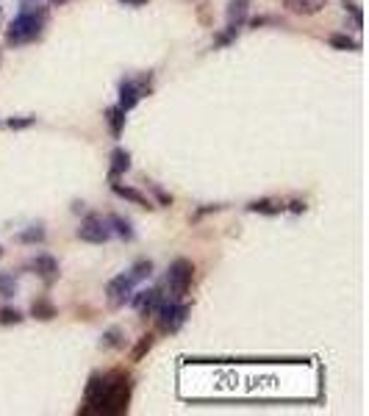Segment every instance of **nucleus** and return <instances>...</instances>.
<instances>
[{"instance_id":"6","label":"nucleus","mask_w":369,"mask_h":416,"mask_svg":"<svg viewBox=\"0 0 369 416\" xmlns=\"http://www.w3.org/2000/svg\"><path fill=\"white\" fill-rule=\"evenodd\" d=\"M75 236L81 242H86V244H106V242L114 239V230H111L108 217H103V214H86L81 220V227L75 230Z\"/></svg>"},{"instance_id":"15","label":"nucleus","mask_w":369,"mask_h":416,"mask_svg":"<svg viewBox=\"0 0 369 416\" xmlns=\"http://www.w3.org/2000/svg\"><path fill=\"white\" fill-rule=\"evenodd\" d=\"M103 117H106V125H108L111 139H120V136H123V130H125V117H128V111H123L120 106H108Z\"/></svg>"},{"instance_id":"18","label":"nucleus","mask_w":369,"mask_h":416,"mask_svg":"<svg viewBox=\"0 0 369 416\" xmlns=\"http://www.w3.org/2000/svg\"><path fill=\"white\" fill-rule=\"evenodd\" d=\"M125 347V330L123 327H106L101 336V350H123Z\"/></svg>"},{"instance_id":"29","label":"nucleus","mask_w":369,"mask_h":416,"mask_svg":"<svg viewBox=\"0 0 369 416\" xmlns=\"http://www.w3.org/2000/svg\"><path fill=\"white\" fill-rule=\"evenodd\" d=\"M225 208V203H214V206H203V208H198L195 211V217H192V223H198L200 217H205V214H217V211H222Z\"/></svg>"},{"instance_id":"28","label":"nucleus","mask_w":369,"mask_h":416,"mask_svg":"<svg viewBox=\"0 0 369 416\" xmlns=\"http://www.w3.org/2000/svg\"><path fill=\"white\" fill-rule=\"evenodd\" d=\"M17 294V278L14 275H0V297H14Z\"/></svg>"},{"instance_id":"3","label":"nucleus","mask_w":369,"mask_h":416,"mask_svg":"<svg viewBox=\"0 0 369 416\" xmlns=\"http://www.w3.org/2000/svg\"><path fill=\"white\" fill-rule=\"evenodd\" d=\"M195 281V264L189 258H175L167 266V278H164V291H169V300H186L189 288Z\"/></svg>"},{"instance_id":"37","label":"nucleus","mask_w":369,"mask_h":416,"mask_svg":"<svg viewBox=\"0 0 369 416\" xmlns=\"http://www.w3.org/2000/svg\"><path fill=\"white\" fill-rule=\"evenodd\" d=\"M0 275H3V272H0Z\"/></svg>"},{"instance_id":"5","label":"nucleus","mask_w":369,"mask_h":416,"mask_svg":"<svg viewBox=\"0 0 369 416\" xmlns=\"http://www.w3.org/2000/svg\"><path fill=\"white\" fill-rule=\"evenodd\" d=\"M150 92H153V72H142L136 78H123L120 86H117V95H120L117 106L123 111H134Z\"/></svg>"},{"instance_id":"35","label":"nucleus","mask_w":369,"mask_h":416,"mask_svg":"<svg viewBox=\"0 0 369 416\" xmlns=\"http://www.w3.org/2000/svg\"><path fill=\"white\" fill-rule=\"evenodd\" d=\"M0 64H3V50H0Z\"/></svg>"},{"instance_id":"14","label":"nucleus","mask_w":369,"mask_h":416,"mask_svg":"<svg viewBox=\"0 0 369 416\" xmlns=\"http://www.w3.org/2000/svg\"><path fill=\"white\" fill-rule=\"evenodd\" d=\"M250 6H253V0H228V9H225L228 26L242 28L247 23V17H250Z\"/></svg>"},{"instance_id":"30","label":"nucleus","mask_w":369,"mask_h":416,"mask_svg":"<svg viewBox=\"0 0 369 416\" xmlns=\"http://www.w3.org/2000/svg\"><path fill=\"white\" fill-rule=\"evenodd\" d=\"M305 200H300V197H295V200H289L286 203V211H292V214H305Z\"/></svg>"},{"instance_id":"2","label":"nucleus","mask_w":369,"mask_h":416,"mask_svg":"<svg viewBox=\"0 0 369 416\" xmlns=\"http://www.w3.org/2000/svg\"><path fill=\"white\" fill-rule=\"evenodd\" d=\"M47 20H50L47 6L28 9V11H17L14 20L6 26V45L8 47H25V45L39 42L45 36Z\"/></svg>"},{"instance_id":"17","label":"nucleus","mask_w":369,"mask_h":416,"mask_svg":"<svg viewBox=\"0 0 369 416\" xmlns=\"http://www.w3.org/2000/svg\"><path fill=\"white\" fill-rule=\"evenodd\" d=\"M56 305H53V300L50 297H36L34 303H31V317L34 320H39V322H50V320H56Z\"/></svg>"},{"instance_id":"22","label":"nucleus","mask_w":369,"mask_h":416,"mask_svg":"<svg viewBox=\"0 0 369 416\" xmlns=\"http://www.w3.org/2000/svg\"><path fill=\"white\" fill-rule=\"evenodd\" d=\"M328 45L336 47V50H350V53L361 50V42L353 39V36H347V33H331V36H328Z\"/></svg>"},{"instance_id":"7","label":"nucleus","mask_w":369,"mask_h":416,"mask_svg":"<svg viewBox=\"0 0 369 416\" xmlns=\"http://www.w3.org/2000/svg\"><path fill=\"white\" fill-rule=\"evenodd\" d=\"M136 281L131 278V272H120V275H114L108 283H106V300H108V308H125L128 303H131V297H134L136 291Z\"/></svg>"},{"instance_id":"8","label":"nucleus","mask_w":369,"mask_h":416,"mask_svg":"<svg viewBox=\"0 0 369 416\" xmlns=\"http://www.w3.org/2000/svg\"><path fill=\"white\" fill-rule=\"evenodd\" d=\"M164 297H167V294H164V286L139 288V291H134V297H131V305H134V311L139 314V320H147V317L156 314V308L161 305Z\"/></svg>"},{"instance_id":"25","label":"nucleus","mask_w":369,"mask_h":416,"mask_svg":"<svg viewBox=\"0 0 369 416\" xmlns=\"http://www.w3.org/2000/svg\"><path fill=\"white\" fill-rule=\"evenodd\" d=\"M23 320H25V317H23V311H17V308H8V305H6V308H0V325H3V327L20 325Z\"/></svg>"},{"instance_id":"31","label":"nucleus","mask_w":369,"mask_h":416,"mask_svg":"<svg viewBox=\"0 0 369 416\" xmlns=\"http://www.w3.org/2000/svg\"><path fill=\"white\" fill-rule=\"evenodd\" d=\"M269 23H278V20H275V17H253L247 26H250V28H261V26H269Z\"/></svg>"},{"instance_id":"10","label":"nucleus","mask_w":369,"mask_h":416,"mask_svg":"<svg viewBox=\"0 0 369 416\" xmlns=\"http://www.w3.org/2000/svg\"><path fill=\"white\" fill-rule=\"evenodd\" d=\"M111 192L117 194V197H123L125 203H131V206H139V208H156V203L147 197L144 192H139L134 186H128V184H120V181H111Z\"/></svg>"},{"instance_id":"13","label":"nucleus","mask_w":369,"mask_h":416,"mask_svg":"<svg viewBox=\"0 0 369 416\" xmlns=\"http://www.w3.org/2000/svg\"><path fill=\"white\" fill-rule=\"evenodd\" d=\"M328 6V0H283V9L297 17H314Z\"/></svg>"},{"instance_id":"1","label":"nucleus","mask_w":369,"mask_h":416,"mask_svg":"<svg viewBox=\"0 0 369 416\" xmlns=\"http://www.w3.org/2000/svg\"><path fill=\"white\" fill-rule=\"evenodd\" d=\"M134 397V375L125 369H108V372H95L84 388V405L78 414L89 416H120L128 411Z\"/></svg>"},{"instance_id":"26","label":"nucleus","mask_w":369,"mask_h":416,"mask_svg":"<svg viewBox=\"0 0 369 416\" xmlns=\"http://www.w3.org/2000/svg\"><path fill=\"white\" fill-rule=\"evenodd\" d=\"M150 192H153V197H156V206H161V208H169V206L175 203V197H172L167 189H161L159 184H150Z\"/></svg>"},{"instance_id":"21","label":"nucleus","mask_w":369,"mask_h":416,"mask_svg":"<svg viewBox=\"0 0 369 416\" xmlns=\"http://www.w3.org/2000/svg\"><path fill=\"white\" fill-rule=\"evenodd\" d=\"M45 239H47V230L42 225H28L25 230L17 233V242L20 244H45Z\"/></svg>"},{"instance_id":"34","label":"nucleus","mask_w":369,"mask_h":416,"mask_svg":"<svg viewBox=\"0 0 369 416\" xmlns=\"http://www.w3.org/2000/svg\"><path fill=\"white\" fill-rule=\"evenodd\" d=\"M72 0H47V9H59V6H67Z\"/></svg>"},{"instance_id":"20","label":"nucleus","mask_w":369,"mask_h":416,"mask_svg":"<svg viewBox=\"0 0 369 416\" xmlns=\"http://www.w3.org/2000/svg\"><path fill=\"white\" fill-rule=\"evenodd\" d=\"M156 347V333H144V336H139L136 339V344L131 347V361L139 364V361H144L147 358V352Z\"/></svg>"},{"instance_id":"4","label":"nucleus","mask_w":369,"mask_h":416,"mask_svg":"<svg viewBox=\"0 0 369 416\" xmlns=\"http://www.w3.org/2000/svg\"><path fill=\"white\" fill-rule=\"evenodd\" d=\"M189 303H183V300H169V297H164L161 300V305L156 308V314H153V320H156V330L159 333H167V336H172V333H178L183 325H186V320H189Z\"/></svg>"},{"instance_id":"32","label":"nucleus","mask_w":369,"mask_h":416,"mask_svg":"<svg viewBox=\"0 0 369 416\" xmlns=\"http://www.w3.org/2000/svg\"><path fill=\"white\" fill-rule=\"evenodd\" d=\"M20 3V11H28V9H39L45 0H17Z\"/></svg>"},{"instance_id":"27","label":"nucleus","mask_w":369,"mask_h":416,"mask_svg":"<svg viewBox=\"0 0 369 416\" xmlns=\"http://www.w3.org/2000/svg\"><path fill=\"white\" fill-rule=\"evenodd\" d=\"M36 125V117H8L6 120V128L8 130H25V128H34Z\"/></svg>"},{"instance_id":"24","label":"nucleus","mask_w":369,"mask_h":416,"mask_svg":"<svg viewBox=\"0 0 369 416\" xmlns=\"http://www.w3.org/2000/svg\"><path fill=\"white\" fill-rule=\"evenodd\" d=\"M341 6H344V11L353 17V26L361 31V28H364V11H361V6H358L356 0H341Z\"/></svg>"},{"instance_id":"16","label":"nucleus","mask_w":369,"mask_h":416,"mask_svg":"<svg viewBox=\"0 0 369 416\" xmlns=\"http://www.w3.org/2000/svg\"><path fill=\"white\" fill-rule=\"evenodd\" d=\"M108 223H111V230H114L117 239H123V242H134L136 239L134 223H131L128 217H123V214H108Z\"/></svg>"},{"instance_id":"19","label":"nucleus","mask_w":369,"mask_h":416,"mask_svg":"<svg viewBox=\"0 0 369 416\" xmlns=\"http://www.w3.org/2000/svg\"><path fill=\"white\" fill-rule=\"evenodd\" d=\"M128 272H131V278L136 281V286H142V283H147L153 278V261L150 258H136Z\"/></svg>"},{"instance_id":"33","label":"nucleus","mask_w":369,"mask_h":416,"mask_svg":"<svg viewBox=\"0 0 369 416\" xmlns=\"http://www.w3.org/2000/svg\"><path fill=\"white\" fill-rule=\"evenodd\" d=\"M123 6H131V9H142V6H150V0H117Z\"/></svg>"},{"instance_id":"23","label":"nucleus","mask_w":369,"mask_h":416,"mask_svg":"<svg viewBox=\"0 0 369 416\" xmlns=\"http://www.w3.org/2000/svg\"><path fill=\"white\" fill-rule=\"evenodd\" d=\"M239 31H242V28H236V26H225L222 31L214 36V47L220 50V47H228V45H234L236 36H239Z\"/></svg>"},{"instance_id":"36","label":"nucleus","mask_w":369,"mask_h":416,"mask_svg":"<svg viewBox=\"0 0 369 416\" xmlns=\"http://www.w3.org/2000/svg\"><path fill=\"white\" fill-rule=\"evenodd\" d=\"M0 258H3V244H0Z\"/></svg>"},{"instance_id":"11","label":"nucleus","mask_w":369,"mask_h":416,"mask_svg":"<svg viewBox=\"0 0 369 416\" xmlns=\"http://www.w3.org/2000/svg\"><path fill=\"white\" fill-rule=\"evenodd\" d=\"M244 208L250 214H261V217H280L286 211V203L275 200V197H259V200H250Z\"/></svg>"},{"instance_id":"9","label":"nucleus","mask_w":369,"mask_h":416,"mask_svg":"<svg viewBox=\"0 0 369 416\" xmlns=\"http://www.w3.org/2000/svg\"><path fill=\"white\" fill-rule=\"evenodd\" d=\"M28 269L34 272L36 278L45 283V286H53L59 278H62V269H59V261L50 256V253H39L28 261Z\"/></svg>"},{"instance_id":"12","label":"nucleus","mask_w":369,"mask_h":416,"mask_svg":"<svg viewBox=\"0 0 369 416\" xmlns=\"http://www.w3.org/2000/svg\"><path fill=\"white\" fill-rule=\"evenodd\" d=\"M108 181H120L128 169H131V153L125 147H114L111 156H108Z\"/></svg>"}]
</instances>
